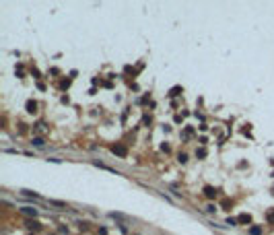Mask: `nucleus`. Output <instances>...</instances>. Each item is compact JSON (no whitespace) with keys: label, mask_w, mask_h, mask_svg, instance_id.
Wrapping results in <instances>:
<instances>
[{"label":"nucleus","mask_w":274,"mask_h":235,"mask_svg":"<svg viewBox=\"0 0 274 235\" xmlns=\"http://www.w3.org/2000/svg\"><path fill=\"white\" fill-rule=\"evenodd\" d=\"M21 194L23 196H27V198H33V200H39V202H46L39 194H35V192H31V190H21Z\"/></svg>","instance_id":"f257e3e1"},{"label":"nucleus","mask_w":274,"mask_h":235,"mask_svg":"<svg viewBox=\"0 0 274 235\" xmlns=\"http://www.w3.org/2000/svg\"><path fill=\"white\" fill-rule=\"evenodd\" d=\"M113 153H116V155H120V157H124V155H126V146L116 144V146H113Z\"/></svg>","instance_id":"f03ea898"},{"label":"nucleus","mask_w":274,"mask_h":235,"mask_svg":"<svg viewBox=\"0 0 274 235\" xmlns=\"http://www.w3.org/2000/svg\"><path fill=\"white\" fill-rule=\"evenodd\" d=\"M21 212H25V215H29V217H37V210H35V208H29V206H23Z\"/></svg>","instance_id":"7ed1b4c3"},{"label":"nucleus","mask_w":274,"mask_h":235,"mask_svg":"<svg viewBox=\"0 0 274 235\" xmlns=\"http://www.w3.org/2000/svg\"><path fill=\"white\" fill-rule=\"evenodd\" d=\"M237 223L247 225V223H251V217H249V215H239V217H237Z\"/></svg>","instance_id":"20e7f679"},{"label":"nucleus","mask_w":274,"mask_h":235,"mask_svg":"<svg viewBox=\"0 0 274 235\" xmlns=\"http://www.w3.org/2000/svg\"><path fill=\"white\" fill-rule=\"evenodd\" d=\"M204 194H206L208 198H214V196H217V190L212 188V186H206V188H204Z\"/></svg>","instance_id":"39448f33"},{"label":"nucleus","mask_w":274,"mask_h":235,"mask_svg":"<svg viewBox=\"0 0 274 235\" xmlns=\"http://www.w3.org/2000/svg\"><path fill=\"white\" fill-rule=\"evenodd\" d=\"M25 225H27V229H33V231H37V229L41 227V225H39V223H35V221H27Z\"/></svg>","instance_id":"423d86ee"},{"label":"nucleus","mask_w":274,"mask_h":235,"mask_svg":"<svg viewBox=\"0 0 274 235\" xmlns=\"http://www.w3.org/2000/svg\"><path fill=\"white\" fill-rule=\"evenodd\" d=\"M31 142H33V146H39V148H41V146L46 144V140H44V138H39V136H35V138H33Z\"/></svg>","instance_id":"0eeeda50"},{"label":"nucleus","mask_w":274,"mask_h":235,"mask_svg":"<svg viewBox=\"0 0 274 235\" xmlns=\"http://www.w3.org/2000/svg\"><path fill=\"white\" fill-rule=\"evenodd\" d=\"M35 107H37V105H35V101H27V111H31V113H33V111H35Z\"/></svg>","instance_id":"6e6552de"},{"label":"nucleus","mask_w":274,"mask_h":235,"mask_svg":"<svg viewBox=\"0 0 274 235\" xmlns=\"http://www.w3.org/2000/svg\"><path fill=\"white\" fill-rule=\"evenodd\" d=\"M251 235H260L262 231H260V227H251V231H249Z\"/></svg>","instance_id":"1a4fd4ad"},{"label":"nucleus","mask_w":274,"mask_h":235,"mask_svg":"<svg viewBox=\"0 0 274 235\" xmlns=\"http://www.w3.org/2000/svg\"><path fill=\"white\" fill-rule=\"evenodd\" d=\"M188 161V155H183V153H180V163H185Z\"/></svg>","instance_id":"9d476101"},{"label":"nucleus","mask_w":274,"mask_h":235,"mask_svg":"<svg viewBox=\"0 0 274 235\" xmlns=\"http://www.w3.org/2000/svg\"><path fill=\"white\" fill-rule=\"evenodd\" d=\"M214 208H217L214 204H208V206H206V212H214Z\"/></svg>","instance_id":"9b49d317"},{"label":"nucleus","mask_w":274,"mask_h":235,"mask_svg":"<svg viewBox=\"0 0 274 235\" xmlns=\"http://www.w3.org/2000/svg\"><path fill=\"white\" fill-rule=\"evenodd\" d=\"M268 223H272V225H274V210H272V212H268Z\"/></svg>","instance_id":"f8f14e48"},{"label":"nucleus","mask_w":274,"mask_h":235,"mask_svg":"<svg viewBox=\"0 0 274 235\" xmlns=\"http://www.w3.org/2000/svg\"><path fill=\"white\" fill-rule=\"evenodd\" d=\"M227 225H237V219H231V217H229V219H227Z\"/></svg>","instance_id":"ddd939ff"}]
</instances>
